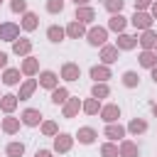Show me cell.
I'll use <instances>...</instances> for the list:
<instances>
[{"label":"cell","instance_id":"6da1fadb","mask_svg":"<svg viewBox=\"0 0 157 157\" xmlns=\"http://www.w3.org/2000/svg\"><path fill=\"white\" fill-rule=\"evenodd\" d=\"M152 22H155V17L145 10H135V15L130 17V25L135 29H152Z\"/></svg>","mask_w":157,"mask_h":157},{"label":"cell","instance_id":"7a4b0ae2","mask_svg":"<svg viewBox=\"0 0 157 157\" xmlns=\"http://www.w3.org/2000/svg\"><path fill=\"white\" fill-rule=\"evenodd\" d=\"M86 39H88V44H93V47H103L105 39H108V27H91V29L86 32Z\"/></svg>","mask_w":157,"mask_h":157},{"label":"cell","instance_id":"3957f363","mask_svg":"<svg viewBox=\"0 0 157 157\" xmlns=\"http://www.w3.org/2000/svg\"><path fill=\"white\" fill-rule=\"evenodd\" d=\"M20 37V25L15 22H2L0 25V39L2 42H15Z\"/></svg>","mask_w":157,"mask_h":157},{"label":"cell","instance_id":"277c9868","mask_svg":"<svg viewBox=\"0 0 157 157\" xmlns=\"http://www.w3.org/2000/svg\"><path fill=\"white\" fill-rule=\"evenodd\" d=\"M125 132H128V128H123L120 123H108V125H105V130H103V135H105L110 142L123 140V137H125Z\"/></svg>","mask_w":157,"mask_h":157},{"label":"cell","instance_id":"5b68a950","mask_svg":"<svg viewBox=\"0 0 157 157\" xmlns=\"http://www.w3.org/2000/svg\"><path fill=\"white\" fill-rule=\"evenodd\" d=\"M74 145V137L69 132H56L54 135V152H69Z\"/></svg>","mask_w":157,"mask_h":157},{"label":"cell","instance_id":"8992f818","mask_svg":"<svg viewBox=\"0 0 157 157\" xmlns=\"http://www.w3.org/2000/svg\"><path fill=\"white\" fill-rule=\"evenodd\" d=\"M61 78H64V81H78V78H81V66L74 64V61H66V64L61 66Z\"/></svg>","mask_w":157,"mask_h":157},{"label":"cell","instance_id":"52a82bcc","mask_svg":"<svg viewBox=\"0 0 157 157\" xmlns=\"http://www.w3.org/2000/svg\"><path fill=\"white\" fill-rule=\"evenodd\" d=\"M101 118H103L105 123H118V118H120V105H118V103L101 105Z\"/></svg>","mask_w":157,"mask_h":157},{"label":"cell","instance_id":"ba28073f","mask_svg":"<svg viewBox=\"0 0 157 157\" xmlns=\"http://www.w3.org/2000/svg\"><path fill=\"white\" fill-rule=\"evenodd\" d=\"M20 120H22L25 125H29V128H37V125L42 123V113H39L37 108H25L22 115H20Z\"/></svg>","mask_w":157,"mask_h":157},{"label":"cell","instance_id":"9c48e42d","mask_svg":"<svg viewBox=\"0 0 157 157\" xmlns=\"http://www.w3.org/2000/svg\"><path fill=\"white\" fill-rule=\"evenodd\" d=\"M118 54H120V49H118L115 44H103V47H101V61H103V64L118 61Z\"/></svg>","mask_w":157,"mask_h":157},{"label":"cell","instance_id":"30bf717a","mask_svg":"<svg viewBox=\"0 0 157 157\" xmlns=\"http://www.w3.org/2000/svg\"><path fill=\"white\" fill-rule=\"evenodd\" d=\"M20 71H22L25 76H34V74L39 71V59H37V56H25L22 64H20Z\"/></svg>","mask_w":157,"mask_h":157},{"label":"cell","instance_id":"8fae6325","mask_svg":"<svg viewBox=\"0 0 157 157\" xmlns=\"http://www.w3.org/2000/svg\"><path fill=\"white\" fill-rule=\"evenodd\" d=\"M66 37H71V39H78V37H86V27H83V22H78V20H74V22H69L66 27Z\"/></svg>","mask_w":157,"mask_h":157},{"label":"cell","instance_id":"7c38bea8","mask_svg":"<svg viewBox=\"0 0 157 157\" xmlns=\"http://www.w3.org/2000/svg\"><path fill=\"white\" fill-rule=\"evenodd\" d=\"M39 86L54 91V88L59 86V76H56L54 71H42V74H39Z\"/></svg>","mask_w":157,"mask_h":157},{"label":"cell","instance_id":"4fadbf2b","mask_svg":"<svg viewBox=\"0 0 157 157\" xmlns=\"http://www.w3.org/2000/svg\"><path fill=\"white\" fill-rule=\"evenodd\" d=\"M76 20L83 22V25H88V22L96 20V10L88 7V5H78V7H76Z\"/></svg>","mask_w":157,"mask_h":157},{"label":"cell","instance_id":"5bb4252c","mask_svg":"<svg viewBox=\"0 0 157 157\" xmlns=\"http://www.w3.org/2000/svg\"><path fill=\"white\" fill-rule=\"evenodd\" d=\"M12 52H15L17 56H29V52H32V42L25 39V37H22V39L17 37V39L12 42Z\"/></svg>","mask_w":157,"mask_h":157},{"label":"cell","instance_id":"9a60e30c","mask_svg":"<svg viewBox=\"0 0 157 157\" xmlns=\"http://www.w3.org/2000/svg\"><path fill=\"white\" fill-rule=\"evenodd\" d=\"M137 59H140V66H145V69H155L157 66V52L155 49H142V54Z\"/></svg>","mask_w":157,"mask_h":157},{"label":"cell","instance_id":"2e32d148","mask_svg":"<svg viewBox=\"0 0 157 157\" xmlns=\"http://www.w3.org/2000/svg\"><path fill=\"white\" fill-rule=\"evenodd\" d=\"M17 103H20V98H17L15 93H5V96L0 98V108H2V113H7V115L17 108Z\"/></svg>","mask_w":157,"mask_h":157},{"label":"cell","instance_id":"e0dca14e","mask_svg":"<svg viewBox=\"0 0 157 157\" xmlns=\"http://www.w3.org/2000/svg\"><path fill=\"white\" fill-rule=\"evenodd\" d=\"M76 137H78V142L81 145H91V142H96V137H98V132L93 130V128H78V132H76Z\"/></svg>","mask_w":157,"mask_h":157},{"label":"cell","instance_id":"ac0fdd59","mask_svg":"<svg viewBox=\"0 0 157 157\" xmlns=\"http://www.w3.org/2000/svg\"><path fill=\"white\" fill-rule=\"evenodd\" d=\"M155 42H157V32H152V29H142L137 44H140L142 49H155Z\"/></svg>","mask_w":157,"mask_h":157},{"label":"cell","instance_id":"d6986e66","mask_svg":"<svg viewBox=\"0 0 157 157\" xmlns=\"http://www.w3.org/2000/svg\"><path fill=\"white\" fill-rule=\"evenodd\" d=\"M118 150H120V157H140V147L132 140H123Z\"/></svg>","mask_w":157,"mask_h":157},{"label":"cell","instance_id":"ffe728a7","mask_svg":"<svg viewBox=\"0 0 157 157\" xmlns=\"http://www.w3.org/2000/svg\"><path fill=\"white\" fill-rule=\"evenodd\" d=\"M20 27H22L25 32H32V29H37V27H39V17H37L34 12H29V10H27V12L22 15V25H20Z\"/></svg>","mask_w":157,"mask_h":157},{"label":"cell","instance_id":"44dd1931","mask_svg":"<svg viewBox=\"0 0 157 157\" xmlns=\"http://www.w3.org/2000/svg\"><path fill=\"white\" fill-rule=\"evenodd\" d=\"M91 78H93V81H105V78H110L108 64H96V66H91Z\"/></svg>","mask_w":157,"mask_h":157},{"label":"cell","instance_id":"7402d4cb","mask_svg":"<svg viewBox=\"0 0 157 157\" xmlns=\"http://www.w3.org/2000/svg\"><path fill=\"white\" fill-rule=\"evenodd\" d=\"M83 108V103L78 101V98H69L66 103H64V118H76V113Z\"/></svg>","mask_w":157,"mask_h":157},{"label":"cell","instance_id":"603a6c76","mask_svg":"<svg viewBox=\"0 0 157 157\" xmlns=\"http://www.w3.org/2000/svg\"><path fill=\"white\" fill-rule=\"evenodd\" d=\"M125 25H128V20L118 12V15H110V20H108V29H113V32H125Z\"/></svg>","mask_w":157,"mask_h":157},{"label":"cell","instance_id":"cb8c5ba5","mask_svg":"<svg viewBox=\"0 0 157 157\" xmlns=\"http://www.w3.org/2000/svg\"><path fill=\"white\" fill-rule=\"evenodd\" d=\"M118 49H135L137 47V37H132V34H125V32H120V37H118V44H115Z\"/></svg>","mask_w":157,"mask_h":157},{"label":"cell","instance_id":"d4e9b609","mask_svg":"<svg viewBox=\"0 0 157 157\" xmlns=\"http://www.w3.org/2000/svg\"><path fill=\"white\" fill-rule=\"evenodd\" d=\"M91 96H93V98H98V101H101V98H108V96H110L108 83H105V81H96V83H93V88H91Z\"/></svg>","mask_w":157,"mask_h":157},{"label":"cell","instance_id":"484cf974","mask_svg":"<svg viewBox=\"0 0 157 157\" xmlns=\"http://www.w3.org/2000/svg\"><path fill=\"white\" fill-rule=\"evenodd\" d=\"M69 98H71V96H69V88H64V86H56V88L52 91V103H56V105H64Z\"/></svg>","mask_w":157,"mask_h":157},{"label":"cell","instance_id":"4316f807","mask_svg":"<svg viewBox=\"0 0 157 157\" xmlns=\"http://www.w3.org/2000/svg\"><path fill=\"white\" fill-rule=\"evenodd\" d=\"M128 132H132V135H142V132H147V120H142V118H132V120L128 123Z\"/></svg>","mask_w":157,"mask_h":157},{"label":"cell","instance_id":"83f0119b","mask_svg":"<svg viewBox=\"0 0 157 157\" xmlns=\"http://www.w3.org/2000/svg\"><path fill=\"white\" fill-rule=\"evenodd\" d=\"M20 69H5L2 71V83L5 86H15V83H20Z\"/></svg>","mask_w":157,"mask_h":157},{"label":"cell","instance_id":"f1b7e54d","mask_svg":"<svg viewBox=\"0 0 157 157\" xmlns=\"http://www.w3.org/2000/svg\"><path fill=\"white\" fill-rule=\"evenodd\" d=\"M34 88H37V78H27L22 86H20V101H25V98H29L32 93H34Z\"/></svg>","mask_w":157,"mask_h":157},{"label":"cell","instance_id":"f546056e","mask_svg":"<svg viewBox=\"0 0 157 157\" xmlns=\"http://www.w3.org/2000/svg\"><path fill=\"white\" fill-rule=\"evenodd\" d=\"M20 123H22L20 118H10V115H7V118H2V125H0V128H2L7 135H15V132L20 130Z\"/></svg>","mask_w":157,"mask_h":157},{"label":"cell","instance_id":"4dcf8cb0","mask_svg":"<svg viewBox=\"0 0 157 157\" xmlns=\"http://www.w3.org/2000/svg\"><path fill=\"white\" fill-rule=\"evenodd\" d=\"M64 37H66V29L59 27V25H52V27L47 29V39H49V42H61Z\"/></svg>","mask_w":157,"mask_h":157},{"label":"cell","instance_id":"1f68e13d","mask_svg":"<svg viewBox=\"0 0 157 157\" xmlns=\"http://www.w3.org/2000/svg\"><path fill=\"white\" fill-rule=\"evenodd\" d=\"M86 115H96L98 110H101V103H98V98H88V101H83V108H81Z\"/></svg>","mask_w":157,"mask_h":157},{"label":"cell","instance_id":"d6a6232c","mask_svg":"<svg viewBox=\"0 0 157 157\" xmlns=\"http://www.w3.org/2000/svg\"><path fill=\"white\" fill-rule=\"evenodd\" d=\"M5 152H7V157H22L25 155V145L22 142H10L5 147Z\"/></svg>","mask_w":157,"mask_h":157},{"label":"cell","instance_id":"836d02e7","mask_svg":"<svg viewBox=\"0 0 157 157\" xmlns=\"http://www.w3.org/2000/svg\"><path fill=\"white\" fill-rule=\"evenodd\" d=\"M101 155L103 157H120V150H118V145L105 142V145H101Z\"/></svg>","mask_w":157,"mask_h":157},{"label":"cell","instance_id":"e575fe53","mask_svg":"<svg viewBox=\"0 0 157 157\" xmlns=\"http://www.w3.org/2000/svg\"><path fill=\"white\" fill-rule=\"evenodd\" d=\"M103 5H105V10H108L110 15H118V12L123 10L125 0H103Z\"/></svg>","mask_w":157,"mask_h":157},{"label":"cell","instance_id":"d590c367","mask_svg":"<svg viewBox=\"0 0 157 157\" xmlns=\"http://www.w3.org/2000/svg\"><path fill=\"white\" fill-rule=\"evenodd\" d=\"M123 83H125L128 88H135V86L140 83V76H137L135 71H125V74H123Z\"/></svg>","mask_w":157,"mask_h":157},{"label":"cell","instance_id":"8d00e7d4","mask_svg":"<svg viewBox=\"0 0 157 157\" xmlns=\"http://www.w3.org/2000/svg\"><path fill=\"white\" fill-rule=\"evenodd\" d=\"M42 132H44L47 137H54V135L59 132V128H56L54 120H44V123H42Z\"/></svg>","mask_w":157,"mask_h":157},{"label":"cell","instance_id":"74e56055","mask_svg":"<svg viewBox=\"0 0 157 157\" xmlns=\"http://www.w3.org/2000/svg\"><path fill=\"white\" fill-rule=\"evenodd\" d=\"M61 10H64V0H47V12L56 15V12H61Z\"/></svg>","mask_w":157,"mask_h":157},{"label":"cell","instance_id":"f35d334b","mask_svg":"<svg viewBox=\"0 0 157 157\" xmlns=\"http://www.w3.org/2000/svg\"><path fill=\"white\" fill-rule=\"evenodd\" d=\"M10 10L25 15V12H27V0H12V2H10Z\"/></svg>","mask_w":157,"mask_h":157},{"label":"cell","instance_id":"ab89813d","mask_svg":"<svg viewBox=\"0 0 157 157\" xmlns=\"http://www.w3.org/2000/svg\"><path fill=\"white\" fill-rule=\"evenodd\" d=\"M152 5V0H135V10H147Z\"/></svg>","mask_w":157,"mask_h":157},{"label":"cell","instance_id":"60d3db41","mask_svg":"<svg viewBox=\"0 0 157 157\" xmlns=\"http://www.w3.org/2000/svg\"><path fill=\"white\" fill-rule=\"evenodd\" d=\"M5 66H7V54L0 52V69H5Z\"/></svg>","mask_w":157,"mask_h":157},{"label":"cell","instance_id":"b9f144b4","mask_svg":"<svg viewBox=\"0 0 157 157\" xmlns=\"http://www.w3.org/2000/svg\"><path fill=\"white\" fill-rule=\"evenodd\" d=\"M150 15H152V17H155V20H157V0H155V2H152V5H150Z\"/></svg>","mask_w":157,"mask_h":157},{"label":"cell","instance_id":"7bdbcfd3","mask_svg":"<svg viewBox=\"0 0 157 157\" xmlns=\"http://www.w3.org/2000/svg\"><path fill=\"white\" fill-rule=\"evenodd\" d=\"M34 157H52V152H49V150H37Z\"/></svg>","mask_w":157,"mask_h":157},{"label":"cell","instance_id":"ee69618b","mask_svg":"<svg viewBox=\"0 0 157 157\" xmlns=\"http://www.w3.org/2000/svg\"><path fill=\"white\" fill-rule=\"evenodd\" d=\"M74 5L78 7V5H88V0H74Z\"/></svg>","mask_w":157,"mask_h":157},{"label":"cell","instance_id":"f6af8a7d","mask_svg":"<svg viewBox=\"0 0 157 157\" xmlns=\"http://www.w3.org/2000/svg\"><path fill=\"white\" fill-rule=\"evenodd\" d=\"M150 71H152V78H155V83H157V66H155V69H150Z\"/></svg>","mask_w":157,"mask_h":157},{"label":"cell","instance_id":"bcb514c9","mask_svg":"<svg viewBox=\"0 0 157 157\" xmlns=\"http://www.w3.org/2000/svg\"><path fill=\"white\" fill-rule=\"evenodd\" d=\"M152 113H155V118H157V103H155V105H152Z\"/></svg>","mask_w":157,"mask_h":157},{"label":"cell","instance_id":"7dc6e473","mask_svg":"<svg viewBox=\"0 0 157 157\" xmlns=\"http://www.w3.org/2000/svg\"><path fill=\"white\" fill-rule=\"evenodd\" d=\"M155 52H157V42H155Z\"/></svg>","mask_w":157,"mask_h":157},{"label":"cell","instance_id":"c3c4849f","mask_svg":"<svg viewBox=\"0 0 157 157\" xmlns=\"http://www.w3.org/2000/svg\"><path fill=\"white\" fill-rule=\"evenodd\" d=\"M0 98H2V96H0Z\"/></svg>","mask_w":157,"mask_h":157}]
</instances>
